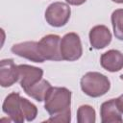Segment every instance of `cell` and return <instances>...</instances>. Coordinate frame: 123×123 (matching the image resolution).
Segmentation results:
<instances>
[{"mask_svg":"<svg viewBox=\"0 0 123 123\" xmlns=\"http://www.w3.org/2000/svg\"><path fill=\"white\" fill-rule=\"evenodd\" d=\"M80 85L83 92L92 98L105 95L111 88V82L109 78L99 72L86 73L82 77Z\"/></svg>","mask_w":123,"mask_h":123,"instance_id":"2","label":"cell"},{"mask_svg":"<svg viewBox=\"0 0 123 123\" xmlns=\"http://www.w3.org/2000/svg\"><path fill=\"white\" fill-rule=\"evenodd\" d=\"M51 86H52L48 81L41 79L38 83H37L36 85H34L30 88L26 89L25 93L27 95H29L30 97L34 98L35 100H37V102H41V101H44L46 93Z\"/></svg>","mask_w":123,"mask_h":123,"instance_id":"13","label":"cell"},{"mask_svg":"<svg viewBox=\"0 0 123 123\" xmlns=\"http://www.w3.org/2000/svg\"><path fill=\"white\" fill-rule=\"evenodd\" d=\"M116 103L119 111H121V113H123V94H121L118 98H116Z\"/></svg>","mask_w":123,"mask_h":123,"instance_id":"18","label":"cell"},{"mask_svg":"<svg viewBox=\"0 0 123 123\" xmlns=\"http://www.w3.org/2000/svg\"><path fill=\"white\" fill-rule=\"evenodd\" d=\"M121 114L116 99H110L101 105L100 115L102 123H122L123 118Z\"/></svg>","mask_w":123,"mask_h":123,"instance_id":"11","label":"cell"},{"mask_svg":"<svg viewBox=\"0 0 123 123\" xmlns=\"http://www.w3.org/2000/svg\"><path fill=\"white\" fill-rule=\"evenodd\" d=\"M71 120V111L64 112L58 115L50 116L46 121L47 122H56V123H69Z\"/></svg>","mask_w":123,"mask_h":123,"instance_id":"17","label":"cell"},{"mask_svg":"<svg viewBox=\"0 0 123 123\" xmlns=\"http://www.w3.org/2000/svg\"><path fill=\"white\" fill-rule=\"evenodd\" d=\"M18 81V65L12 59H4L0 62V85L9 87Z\"/></svg>","mask_w":123,"mask_h":123,"instance_id":"9","label":"cell"},{"mask_svg":"<svg viewBox=\"0 0 123 123\" xmlns=\"http://www.w3.org/2000/svg\"><path fill=\"white\" fill-rule=\"evenodd\" d=\"M90 45L97 50L103 49L108 46L111 41V34L109 28L105 25H96L89 31Z\"/></svg>","mask_w":123,"mask_h":123,"instance_id":"10","label":"cell"},{"mask_svg":"<svg viewBox=\"0 0 123 123\" xmlns=\"http://www.w3.org/2000/svg\"><path fill=\"white\" fill-rule=\"evenodd\" d=\"M61 54L63 61L74 62L82 57L83 47L79 35L67 33L61 38Z\"/></svg>","mask_w":123,"mask_h":123,"instance_id":"3","label":"cell"},{"mask_svg":"<svg viewBox=\"0 0 123 123\" xmlns=\"http://www.w3.org/2000/svg\"><path fill=\"white\" fill-rule=\"evenodd\" d=\"M71 14L70 7L63 2H54L50 4L45 11V20L53 27L64 26Z\"/></svg>","mask_w":123,"mask_h":123,"instance_id":"4","label":"cell"},{"mask_svg":"<svg viewBox=\"0 0 123 123\" xmlns=\"http://www.w3.org/2000/svg\"><path fill=\"white\" fill-rule=\"evenodd\" d=\"M115 3H118V4H123V0H111Z\"/></svg>","mask_w":123,"mask_h":123,"instance_id":"20","label":"cell"},{"mask_svg":"<svg viewBox=\"0 0 123 123\" xmlns=\"http://www.w3.org/2000/svg\"><path fill=\"white\" fill-rule=\"evenodd\" d=\"M69 5H73V6H80L82 4H84L86 0H65Z\"/></svg>","mask_w":123,"mask_h":123,"instance_id":"19","label":"cell"},{"mask_svg":"<svg viewBox=\"0 0 123 123\" xmlns=\"http://www.w3.org/2000/svg\"><path fill=\"white\" fill-rule=\"evenodd\" d=\"M39 51L42 57L48 61H62L61 54V37L58 35L44 36L38 41Z\"/></svg>","mask_w":123,"mask_h":123,"instance_id":"5","label":"cell"},{"mask_svg":"<svg viewBox=\"0 0 123 123\" xmlns=\"http://www.w3.org/2000/svg\"><path fill=\"white\" fill-rule=\"evenodd\" d=\"M111 24L115 37L123 41V9H117L111 13Z\"/></svg>","mask_w":123,"mask_h":123,"instance_id":"15","label":"cell"},{"mask_svg":"<svg viewBox=\"0 0 123 123\" xmlns=\"http://www.w3.org/2000/svg\"><path fill=\"white\" fill-rule=\"evenodd\" d=\"M101 66L109 72H117L123 68V54L115 49H111L101 55Z\"/></svg>","mask_w":123,"mask_h":123,"instance_id":"12","label":"cell"},{"mask_svg":"<svg viewBox=\"0 0 123 123\" xmlns=\"http://www.w3.org/2000/svg\"><path fill=\"white\" fill-rule=\"evenodd\" d=\"M120 79H121V80H123V74H122V75L120 76Z\"/></svg>","mask_w":123,"mask_h":123,"instance_id":"21","label":"cell"},{"mask_svg":"<svg viewBox=\"0 0 123 123\" xmlns=\"http://www.w3.org/2000/svg\"><path fill=\"white\" fill-rule=\"evenodd\" d=\"M21 102H22V111L25 119L27 121L35 120L37 115V108L36 107V105H34L28 99L23 97L21 98Z\"/></svg>","mask_w":123,"mask_h":123,"instance_id":"16","label":"cell"},{"mask_svg":"<svg viewBox=\"0 0 123 123\" xmlns=\"http://www.w3.org/2000/svg\"><path fill=\"white\" fill-rule=\"evenodd\" d=\"M71 91L66 87L51 86L44 98V109L50 116L71 111Z\"/></svg>","mask_w":123,"mask_h":123,"instance_id":"1","label":"cell"},{"mask_svg":"<svg viewBox=\"0 0 123 123\" xmlns=\"http://www.w3.org/2000/svg\"><path fill=\"white\" fill-rule=\"evenodd\" d=\"M11 50L14 55L25 58L34 62L41 63L45 61V59L42 57L39 51L38 42L37 41H24V42L16 43L12 46Z\"/></svg>","mask_w":123,"mask_h":123,"instance_id":"7","label":"cell"},{"mask_svg":"<svg viewBox=\"0 0 123 123\" xmlns=\"http://www.w3.org/2000/svg\"><path fill=\"white\" fill-rule=\"evenodd\" d=\"M78 123H94L96 121L95 110L89 105H82L77 111Z\"/></svg>","mask_w":123,"mask_h":123,"instance_id":"14","label":"cell"},{"mask_svg":"<svg viewBox=\"0 0 123 123\" xmlns=\"http://www.w3.org/2000/svg\"><path fill=\"white\" fill-rule=\"evenodd\" d=\"M21 96L17 92L10 93L4 100L2 105V111L6 113L10 119L16 123H23L25 120L23 111Z\"/></svg>","mask_w":123,"mask_h":123,"instance_id":"6","label":"cell"},{"mask_svg":"<svg viewBox=\"0 0 123 123\" xmlns=\"http://www.w3.org/2000/svg\"><path fill=\"white\" fill-rule=\"evenodd\" d=\"M43 76V70L39 67H36L29 64L18 65V81L25 91L37 83H38Z\"/></svg>","mask_w":123,"mask_h":123,"instance_id":"8","label":"cell"}]
</instances>
